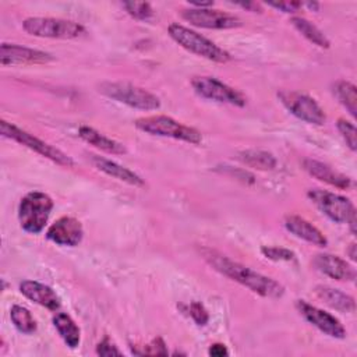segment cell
I'll list each match as a JSON object with an SVG mask.
<instances>
[{
  "label": "cell",
  "mask_w": 357,
  "mask_h": 357,
  "mask_svg": "<svg viewBox=\"0 0 357 357\" xmlns=\"http://www.w3.org/2000/svg\"><path fill=\"white\" fill-rule=\"evenodd\" d=\"M307 197L321 213L335 223H350L351 220H356L354 204L343 195L328 190L314 188L307 192Z\"/></svg>",
  "instance_id": "obj_8"
},
{
  "label": "cell",
  "mask_w": 357,
  "mask_h": 357,
  "mask_svg": "<svg viewBox=\"0 0 357 357\" xmlns=\"http://www.w3.org/2000/svg\"><path fill=\"white\" fill-rule=\"evenodd\" d=\"M278 99L293 116L308 124L322 126L326 121V114L324 109L317 103L314 98L304 92L279 91Z\"/></svg>",
  "instance_id": "obj_9"
},
{
  "label": "cell",
  "mask_w": 357,
  "mask_h": 357,
  "mask_svg": "<svg viewBox=\"0 0 357 357\" xmlns=\"http://www.w3.org/2000/svg\"><path fill=\"white\" fill-rule=\"evenodd\" d=\"M53 209L52 198L42 191L25 194L18 204V222L24 231L31 234L40 233Z\"/></svg>",
  "instance_id": "obj_5"
},
{
  "label": "cell",
  "mask_w": 357,
  "mask_h": 357,
  "mask_svg": "<svg viewBox=\"0 0 357 357\" xmlns=\"http://www.w3.org/2000/svg\"><path fill=\"white\" fill-rule=\"evenodd\" d=\"M53 325L63 342L70 349H77L81 342V331L75 321L67 312H57L53 317Z\"/></svg>",
  "instance_id": "obj_22"
},
{
  "label": "cell",
  "mask_w": 357,
  "mask_h": 357,
  "mask_svg": "<svg viewBox=\"0 0 357 357\" xmlns=\"http://www.w3.org/2000/svg\"><path fill=\"white\" fill-rule=\"evenodd\" d=\"M47 240L63 247H75L82 241L84 229L78 219L61 216L46 230Z\"/></svg>",
  "instance_id": "obj_13"
},
{
  "label": "cell",
  "mask_w": 357,
  "mask_h": 357,
  "mask_svg": "<svg viewBox=\"0 0 357 357\" xmlns=\"http://www.w3.org/2000/svg\"><path fill=\"white\" fill-rule=\"evenodd\" d=\"M261 252L265 258L271 259V261H276V262H291L296 259V254L284 247H278V245H264L261 247Z\"/></svg>",
  "instance_id": "obj_29"
},
{
  "label": "cell",
  "mask_w": 357,
  "mask_h": 357,
  "mask_svg": "<svg viewBox=\"0 0 357 357\" xmlns=\"http://www.w3.org/2000/svg\"><path fill=\"white\" fill-rule=\"evenodd\" d=\"M188 311H190V317L194 319V322L199 326H204L208 324L209 321V314L206 311V308L204 307V304H201L199 301H192L188 305Z\"/></svg>",
  "instance_id": "obj_31"
},
{
  "label": "cell",
  "mask_w": 357,
  "mask_h": 357,
  "mask_svg": "<svg viewBox=\"0 0 357 357\" xmlns=\"http://www.w3.org/2000/svg\"><path fill=\"white\" fill-rule=\"evenodd\" d=\"M78 137L82 141H85L86 144L95 146L96 149L103 151L110 155H123L127 152V149L123 144L106 137L105 134L99 132L98 130H95L89 126H81L78 128Z\"/></svg>",
  "instance_id": "obj_21"
},
{
  "label": "cell",
  "mask_w": 357,
  "mask_h": 357,
  "mask_svg": "<svg viewBox=\"0 0 357 357\" xmlns=\"http://www.w3.org/2000/svg\"><path fill=\"white\" fill-rule=\"evenodd\" d=\"M181 18L198 28L231 29L243 25L241 20L230 13L212 8H187L181 11Z\"/></svg>",
  "instance_id": "obj_11"
},
{
  "label": "cell",
  "mask_w": 357,
  "mask_h": 357,
  "mask_svg": "<svg viewBox=\"0 0 357 357\" xmlns=\"http://www.w3.org/2000/svg\"><path fill=\"white\" fill-rule=\"evenodd\" d=\"M96 354L103 356V357H110V356H120L121 351L117 349V346L107 336H105L96 344Z\"/></svg>",
  "instance_id": "obj_32"
},
{
  "label": "cell",
  "mask_w": 357,
  "mask_h": 357,
  "mask_svg": "<svg viewBox=\"0 0 357 357\" xmlns=\"http://www.w3.org/2000/svg\"><path fill=\"white\" fill-rule=\"evenodd\" d=\"M332 93L339 100V103L344 109H347V112L353 117H356V114H357V88H356V85L346 79H339L332 84Z\"/></svg>",
  "instance_id": "obj_24"
},
{
  "label": "cell",
  "mask_w": 357,
  "mask_h": 357,
  "mask_svg": "<svg viewBox=\"0 0 357 357\" xmlns=\"http://www.w3.org/2000/svg\"><path fill=\"white\" fill-rule=\"evenodd\" d=\"M26 33L38 38L50 39H75L85 35V28L71 20L53 17H29L22 21Z\"/></svg>",
  "instance_id": "obj_6"
},
{
  "label": "cell",
  "mask_w": 357,
  "mask_h": 357,
  "mask_svg": "<svg viewBox=\"0 0 357 357\" xmlns=\"http://www.w3.org/2000/svg\"><path fill=\"white\" fill-rule=\"evenodd\" d=\"M303 169L310 176L315 177L319 181H324L332 187H336L340 190H349L353 185V180L350 177L335 170L332 166H329L324 162H319L315 159H304Z\"/></svg>",
  "instance_id": "obj_16"
},
{
  "label": "cell",
  "mask_w": 357,
  "mask_h": 357,
  "mask_svg": "<svg viewBox=\"0 0 357 357\" xmlns=\"http://www.w3.org/2000/svg\"><path fill=\"white\" fill-rule=\"evenodd\" d=\"M283 225L290 234H293L300 240H304L317 247L328 245V238L324 236V233L318 227H315L311 222H308L307 219L298 215H287L283 220Z\"/></svg>",
  "instance_id": "obj_17"
},
{
  "label": "cell",
  "mask_w": 357,
  "mask_h": 357,
  "mask_svg": "<svg viewBox=\"0 0 357 357\" xmlns=\"http://www.w3.org/2000/svg\"><path fill=\"white\" fill-rule=\"evenodd\" d=\"M89 159H91V163L93 165V167H96L99 172L116 178V180H120V181L127 183L134 187L145 185V181L141 176H138L131 169L119 165L114 160H110V159L99 156V155H89Z\"/></svg>",
  "instance_id": "obj_19"
},
{
  "label": "cell",
  "mask_w": 357,
  "mask_h": 357,
  "mask_svg": "<svg viewBox=\"0 0 357 357\" xmlns=\"http://www.w3.org/2000/svg\"><path fill=\"white\" fill-rule=\"evenodd\" d=\"M167 32L177 45L197 56H201L215 63H227L231 60V56L227 50L222 49L208 38L181 24L172 22L167 26Z\"/></svg>",
  "instance_id": "obj_2"
},
{
  "label": "cell",
  "mask_w": 357,
  "mask_h": 357,
  "mask_svg": "<svg viewBox=\"0 0 357 357\" xmlns=\"http://www.w3.org/2000/svg\"><path fill=\"white\" fill-rule=\"evenodd\" d=\"M312 264L317 268V271L329 276L331 279H335L339 282L356 280V276H357L356 269L337 255L328 254V252L317 254L312 259Z\"/></svg>",
  "instance_id": "obj_15"
},
{
  "label": "cell",
  "mask_w": 357,
  "mask_h": 357,
  "mask_svg": "<svg viewBox=\"0 0 357 357\" xmlns=\"http://www.w3.org/2000/svg\"><path fill=\"white\" fill-rule=\"evenodd\" d=\"M296 308L307 322H310L312 326L319 329L322 333H325L331 337H335V339L346 337L344 326L331 312H326V311L307 303L305 300H296Z\"/></svg>",
  "instance_id": "obj_12"
},
{
  "label": "cell",
  "mask_w": 357,
  "mask_h": 357,
  "mask_svg": "<svg viewBox=\"0 0 357 357\" xmlns=\"http://www.w3.org/2000/svg\"><path fill=\"white\" fill-rule=\"evenodd\" d=\"M50 53L25 47L15 43H1L0 46V63L1 66H15V64H46L52 61Z\"/></svg>",
  "instance_id": "obj_14"
},
{
  "label": "cell",
  "mask_w": 357,
  "mask_h": 357,
  "mask_svg": "<svg viewBox=\"0 0 357 357\" xmlns=\"http://www.w3.org/2000/svg\"><path fill=\"white\" fill-rule=\"evenodd\" d=\"M201 252L204 259L216 272L243 284L252 293L265 298H280L284 294V287L278 280L262 275L240 262H236L215 250L204 248Z\"/></svg>",
  "instance_id": "obj_1"
},
{
  "label": "cell",
  "mask_w": 357,
  "mask_h": 357,
  "mask_svg": "<svg viewBox=\"0 0 357 357\" xmlns=\"http://www.w3.org/2000/svg\"><path fill=\"white\" fill-rule=\"evenodd\" d=\"M356 243H351L350 245H349V248L346 250V252H347V255L350 257V259L354 262L356 259H357V252H356Z\"/></svg>",
  "instance_id": "obj_36"
},
{
  "label": "cell",
  "mask_w": 357,
  "mask_h": 357,
  "mask_svg": "<svg viewBox=\"0 0 357 357\" xmlns=\"http://www.w3.org/2000/svg\"><path fill=\"white\" fill-rule=\"evenodd\" d=\"M98 91L103 96L127 105L132 109L156 110L160 107V99L155 93L130 82L105 81L98 85Z\"/></svg>",
  "instance_id": "obj_3"
},
{
  "label": "cell",
  "mask_w": 357,
  "mask_h": 357,
  "mask_svg": "<svg viewBox=\"0 0 357 357\" xmlns=\"http://www.w3.org/2000/svg\"><path fill=\"white\" fill-rule=\"evenodd\" d=\"M0 132L3 137L6 138H10L29 149H32L33 152L50 159L52 162L60 165V166H64V167H73L75 163L74 160L71 159V156H68L67 153H64L63 151H60L59 148L39 139L38 137L32 135L31 132L17 127L15 124H11L6 120H1L0 121Z\"/></svg>",
  "instance_id": "obj_7"
},
{
  "label": "cell",
  "mask_w": 357,
  "mask_h": 357,
  "mask_svg": "<svg viewBox=\"0 0 357 357\" xmlns=\"http://www.w3.org/2000/svg\"><path fill=\"white\" fill-rule=\"evenodd\" d=\"M10 319L13 322V325L15 326V329L21 333L25 335H31L36 331L38 325L35 318L32 317L31 311L22 305L14 304L10 310Z\"/></svg>",
  "instance_id": "obj_26"
},
{
  "label": "cell",
  "mask_w": 357,
  "mask_h": 357,
  "mask_svg": "<svg viewBox=\"0 0 357 357\" xmlns=\"http://www.w3.org/2000/svg\"><path fill=\"white\" fill-rule=\"evenodd\" d=\"M208 353H209V356H213V357H223V356L229 354V350L223 343H213V344H211Z\"/></svg>",
  "instance_id": "obj_34"
},
{
  "label": "cell",
  "mask_w": 357,
  "mask_h": 357,
  "mask_svg": "<svg viewBox=\"0 0 357 357\" xmlns=\"http://www.w3.org/2000/svg\"><path fill=\"white\" fill-rule=\"evenodd\" d=\"M134 354L138 356H167V347L166 343L163 342L162 337H155L151 343L141 346V350H135L132 351Z\"/></svg>",
  "instance_id": "obj_30"
},
{
  "label": "cell",
  "mask_w": 357,
  "mask_h": 357,
  "mask_svg": "<svg viewBox=\"0 0 357 357\" xmlns=\"http://www.w3.org/2000/svg\"><path fill=\"white\" fill-rule=\"evenodd\" d=\"M290 22L307 40H310L311 43L317 45L318 47L328 49L331 46V42L326 38V35L317 25H314L311 21H308L307 18L291 17Z\"/></svg>",
  "instance_id": "obj_25"
},
{
  "label": "cell",
  "mask_w": 357,
  "mask_h": 357,
  "mask_svg": "<svg viewBox=\"0 0 357 357\" xmlns=\"http://www.w3.org/2000/svg\"><path fill=\"white\" fill-rule=\"evenodd\" d=\"M123 7L126 8L128 15L139 21L149 20L153 15V8L146 1H124Z\"/></svg>",
  "instance_id": "obj_27"
},
{
  "label": "cell",
  "mask_w": 357,
  "mask_h": 357,
  "mask_svg": "<svg viewBox=\"0 0 357 357\" xmlns=\"http://www.w3.org/2000/svg\"><path fill=\"white\" fill-rule=\"evenodd\" d=\"M314 291L319 300H322L328 307H331L339 312L353 314L356 311L354 298L350 294H347L339 289H333V287L325 286V284H318V286H315Z\"/></svg>",
  "instance_id": "obj_20"
},
{
  "label": "cell",
  "mask_w": 357,
  "mask_h": 357,
  "mask_svg": "<svg viewBox=\"0 0 357 357\" xmlns=\"http://www.w3.org/2000/svg\"><path fill=\"white\" fill-rule=\"evenodd\" d=\"M336 127H337V131L340 132L342 138L344 139L346 145L350 148V151H357V130H356V126L346 120V119H337L336 121Z\"/></svg>",
  "instance_id": "obj_28"
},
{
  "label": "cell",
  "mask_w": 357,
  "mask_h": 357,
  "mask_svg": "<svg viewBox=\"0 0 357 357\" xmlns=\"http://www.w3.org/2000/svg\"><path fill=\"white\" fill-rule=\"evenodd\" d=\"M308 7L310 10H312V11H318L319 10V3H317V1H307V3H303V7Z\"/></svg>",
  "instance_id": "obj_37"
},
{
  "label": "cell",
  "mask_w": 357,
  "mask_h": 357,
  "mask_svg": "<svg viewBox=\"0 0 357 357\" xmlns=\"http://www.w3.org/2000/svg\"><path fill=\"white\" fill-rule=\"evenodd\" d=\"M134 126L149 135H158V137H167L173 139H180L192 145H198L202 142L201 132L190 126H184L180 121L163 116V114H155V116H146L139 117L135 120Z\"/></svg>",
  "instance_id": "obj_4"
},
{
  "label": "cell",
  "mask_w": 357,
  "mask_h": 357,
  "mask_svg": "<svg viewBox=\"0 0 357 357\" xmlns=\"http://www.w3.org/2000/svg\"><path fill=\"white\" fill-rule=\"evenodd\" d=\"M237 7H241L244 10L252 11V13H261L262 11V6L257 1H245V3H233Z\"/></svg>",
  "instance_id": "obj_35"
},
{
  "label": "cell",
  "mask_w": 357,
  "mask_h": 357,
  "mask_svg": "<svg viewBox=\"0 0 357 357\" xmlns=\"http://www.w3.org/2000/svg\"><path fill=\"white\" fill-rule=\"evenodd\" d=\"M269 7H273L282 13H296L297 10H300L303 7V1H268L266 3Z\"/></svg>",
  "instance_id": "obj_33"
},
{
  "label": "cell",
  "mask_w": 357,
  "mask_h": 357,
  "mask_svg": "<svg viewBox=\"0 0 357 357\" xmlns=\"http://www.w3.org/2000/svg\"><path fill=\"white\" fill-rule=\"evenodd\" d=\"M237 156L244 165L257 170H273L278 165L276 158L271 152L262 149H245L238 152Z\"/></svg>",
  "instance_id": "obj_23"
},
{
  "label": "cell",
  "mask_w": 357,
  "mask_h": 357,
  "mask_svg": "<svg viewBox=\"0 0 357 357\" xmlns=\"http://www.w3.org/2000/svg\"><path fill=\"white\" fill-rule=\"evenodd\" d=\"M20 293L28 300L50 311H57L61 305L60 297L56 294V291L50 286L36 280H22L20 283Z\"/></svg>",
  "instance_id": "obj_18"
},
{
  "label": "cell",
  "mask_w": 357,
  "mask_h": 357,
  "mask_svg": "<svg viewBox=\"0 0 357 357\" xmlns=\"http://www.w3.org/2000/svg\"><path fill=\"white\" fill-rule=\"evenodd\" d=\"M191 86L197 95L213 102L227 103L238 107H243L247 103L245 96L240 91L222 82L215 77H206V75L194 77L191 79Z\"/></svg>",
  "instance_id": "obj_10"
}]
</instances>
